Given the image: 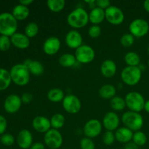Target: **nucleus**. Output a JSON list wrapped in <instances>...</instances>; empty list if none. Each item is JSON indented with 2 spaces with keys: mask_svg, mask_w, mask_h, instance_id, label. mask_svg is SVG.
Wrapping results in <instances>:
<instances>
[{
  "mask_svg": "<svg viewBox=\"0 0 149 149\" xmlns=\"http://www.w3.org/2000/svg\"><path fill=\"white\" fill-rule=\"evenodd\" d=\"M68 26L74 29H81L87 26L89 20V13L82 7H77L71 12L67 16Z\"/></svg>",
  "mask_w": 149,
  "mask_h": 149,
  "instance_id": "f257e3e1",
  "label": "nucleus"
},
{
  "mask_svg": "<svg viewBox=\"0 0 149 149\" xmlns=\"http://www.w3.org/2000/svg\"><path fill=\"white\" fill-rule=\"evenodd\" d=\"M12 81L17 86H25L30 81L31 74L27 67L23 63L13 65L10 70Z\"/></svg>",
  "mask_w": 149,
  "mask_h": 149,
  "instance_id": "f03ea898",
  "label": "nucleus"
},
{
  "mask_svg": "<svg viewBox=\"0 0 149 149\" xmlns=\"http://www.w3.org/2000/svg\"><path fill=\"white\" fill-rule=\"evenodd\" d=\"M17 20L12 13L0 14V34L11 37L17 32Z\"/></svg>",
  "mask_w": 149,
  "mask_h": 149,
  "instance_id": "7ed1b4c3",
  "label": "nucleus"
},
{
  "mask_svg": "<svg viewBox=\"0 0 149 149\" xmlns=\"http://www.w3.org/2000/svg\"><path fill=\"white\" fill-rule=\"evenodd\" d=\"M122 122L125 127L129 128L132 132L141 130L144 124L143 118L140 113L127 111L122 116Z\"/></svg>",
  "mask_w": 149,
  "mask_h": 149,
  "instance_id": "20e7f679",
  "label": "nucleus"
},
{
  "mask_svg": "<svg viewBox=\"0 0 149 149\" xmlns=\"http://www.w3.org/2000/svg\"><path fill=\"white\" fill-rule=\"evenodd\" d=\"M142 77V69L139 66H126L121 72L123 83L129 86H135L140 82Z\"/></svg>",
  "mask_w": 149,
  "mask_h": 149,
  "instance_id": "39448f33",
  "label": "nucleus"
},
{
  "mask_svg": "<svg viewBox=\"0 0 149 149\" xmlns=\"http://www.w3.org/2000/svg\"><path fill=\"white\" fill-rule=\"evenodd\" d=\"M125 100L126 106L131 111L140 113L144 110L146 100L143 96L138 92H130L126 95Z\"/></svg>",
  "mask_w": 149,
  "mask_h": 149,
  "instance_id": "423d86ee",
  "label": "nucleus"
},
{
  "mask_svg": "<svg viewBox=\"0 0 149 149\" xmlns=\"http://www.w3.org/2000/svg\"><path fill=\"white\" fill-rule=\"evenodd\" d=\"M74 55L78 63L81 64H88L94 61L95 52L91 46L82 45L75 49Z\"/></svg>",
  "mask_w": 149,
  "mask_h": 149,
  "instance_id": "0eeeda50",
  "label": "nucleus"
},
{
  "mask_svg": "<svg viewBox=\"0 0 149 149\" xmlns=\"http://www.w3.org/2000/svg\"><path fill=\"white\" fill-rule=\"evenodd\" d=\"M129 30L130 33L135 38H142L148 34L149 23L144 19H135L130 23Z\"/></svg>",
  "mask_w": 149,
  "mask_h": 149,
  "instance_id": "6e6552de",
  "label": "nucleus"
},
{
  "mask_svg": "<svg viewBox=\"0 0 149 149\" xmlns=\"http://www.w3.org/2000/svg\"><path fill=\"white\" fill-rule=\"evenodd\" d=\"M44 142L48 148L58 149L62 146L63 138L59 130L51 128L44 135Z\"/></svg>",
  "mask_w": 149,
  "mask_h": 149,
  "instance_id": "1a4fd4ad",
  "label": "nucleus"
},
{
  "mask_svg": "<svg viewBox=\"0 0 149 149\" xmlns=\"http://www.w3.org/2000/svg\"><path fill=\"white\" fill-rule=\"evenodd\" d=\"M106 20L110 24L113 26L121 25L125 20L124 12L119 7L116 6L111 5L108 9L105 10Z\"/></svg>",
  "mask_w": 149,
  "mask_h": 149,
  "instance_id": "9d476101",
  "label": "nucleus"
},
{
  "mask_svg": "<svg viewBox=\"0 0 149 149\" xmlns=\"http://www.w3.org/2000/svg\"><path fill=\"white\" fill-rule=\"evenodd\" d=\"M64 110L71 114H76L81 111V102L77 96L69 94L65 96L62 101Z\"/></svg>",
  "mask_w": 149,
  "mask_h": 149,
  "instance_id": "9b49d317",
  "label": "nucleus"
},
{
  "mask_svg": "<svg viewBox=\"0 0 149 149\" xmlns=\"http://www.w3.org/2000/svg\"><path fill=\"white\" fill-rule=\"evenodd\" d=\"M103 125L101 122L96 119H92L86 122L83 127V132L85 137L93 139L101 133Z\"/></svg>",
  "mask_w": 149,
  "mask_h": 149,
  "instance_id": "f8f14e48",
  "label": "nucleus"
},
{
  "mask_svg": "<svg viewBox=\"0 0 149 149\" xmlns=\"http://www.w3.org/2000/svg\"><path fill=\"white\" fill-rule=\"evenodd\" d=\"M21 97L15 94H12L7 96L4 102V109L8 113H15L20 110L22 106Z\"/></svg>",
  "mask_w": 149,
  "mask_h": 149,
  "instance_id": "ddd939ff",
  "label": "nucleus"
},
{
  "mask_svg": "<svg viewBox=\"0 0 149 149\" xmlns=\"http://www.w3.org/2000/svg\"><path fill=\"white\" fill-rule=\"evenodd\" d=\"M120 119L117 113L114 111H109L103 116L102 125L107 131H116L119 128Z\"/></svg>",
  "mask_w": 149,
  "mask_h": 149,
  "instance_id": "4468645a",
  "label": "nucleus"
},
{
  "mask_svg": "<svg viewBox=\"0 0 149 149\" xmlns=\"http://www.w3.org/2000/svg\"><path fill=\"white\" fill-rule=\"evenodd\" d=\"M61 47L60 39L56 36H50L45 41L43 44L44 52L47 55H54L58 52Z\"/></svg>",
  "mask_w": 149,
  "mask_h": 149,
  "instance_id": "2eb2a0df",
  "label": "nucleus"
},
{
  "mask_svg": "<svg viewBox=\"0 0 149 149\" xmlns=\"http://www.w3.org/2000/svg\"><path fill=\"white\" fill-rule=\"evenodd\" d=\"M65 42L68 47L71 49H77L83 45V38L78 31L73 29L66 33Z\"/></svg>",
  "mask_w": 149,
  "mask_h": 149,
  "instance_id": "dca6fc26",
  "label": "nucleus"
},
{
  "mask_svg": "<svg viewBox=\"0 0 149 149\" xmlns=\"http://www.w3.org/2000/svg\"><path fill=\"white\" fill-rule=\"evenodd\" d=\"M32 127L38 132L46 133L52 128L50 120L46 116H36L33 119L31 122Z\"/></svg>",
  "mask_w": 149,
  "mask_h": 149,
  "instance_id": "f3484780",
  "label": "nucleus"
},
{
  "mask_svg": "<svg viewBox=\"0 0 149 149\" xmlns=\"http://www.w3.org/2000/svg\"><path fill=\"white\" fill-rule=\"evenodd\" d=\"M33 135L29 130H22L17 135V144L22 149H30L33 144Z\"/></svg>",
  "mask_w": 149,
  "mask_h": 149,
  "instance_id": "a211bd4d",
  "label": "nucleus"
},
{
  "mask_svg": "<svg viewBox=\"0 0 149 149\" xmlns=\"http://www.w3.org/2000/svg\"><path fill=\"white\" fill-rule=\"evenodd\" d=\"M10 39L12 45L17 49H25L30 46V39L25 33L16 32L10 37Z\"/></svg>",
  "mask_w": 149,
  "mask_h": 149,
  "instance_id": "6ab92c4d",
  "label": "nucleus"
},
{
  "mask_svg": "<svg viewBox=\"0 0 149 149\" xmlns=\"http://www.w3.org/2000/svg\"><path fill=\"white\" fill-rule=\"evenodd\" d=\"M117 66L116 63L110 59L105 60L100 65V72L106 78H111L116 74Z\"/></svg>",
  "mask_w": 149,
  "mask_h": 149,
  "instance_id": "aec40b11",
  "label": "nucleus"
},
{
  "mask_svg": "<svg viewBox=\"0 0 149 149\" xmlns=\"http://www.w3.org/2000/svg\"><path fill=\"white\" fill-rule=\"evenodd\" d=\"M116 141L122 143H128L132 141L134 132L126 127H119L114 132Z\"/></svg>",
  "mask_w": 149,
  "mask_h": 149,
  "instance_id": "412c9836",
  "label": "nucleus"
},
{
  "mask_svg": "<svg viewBox=\"0 0 149 149\" xmlns=\"http://www.w3.org/2000/svg\"><path fill=\"white\" fill-rule=\"evenodd\" d=\"M23 64L27 67L30 74L33 76H36V77L41 76L45 71L44 65L39 61L27 59L24 61Z\"/></svg>",
  "mask_w": 149,
  "mask_h": 149,
  "instance_id": "4be33fe9",
  "label": "nucleus"
},
{
  "mask_svg": "<svg viewBox=\"0 0 149 149\" xmlns=\"http://www.w3.org/2000/svg\"><path fill=\"white\" fill-rule=\"evenodd\" d=\"M106 19L105 15V10L99 8V7H95L90 10L89 13V20L93 25H99L103 23V20Z\"/></svg>",
  "mask_w": 149,
  "mask_h": 149,
  "instance_id": "5701e85b",
  "label": "nucleus"
},
{
  "mask_svg": "<svg viewBox=\"0 0 149 149\" xmlns=\"http://www.w3.org/2000/svg\"><path fill=\"white\" fill-rule=\"evenodd\" d=\"M12 14L17 21L24 20L29 16L30 10H29V7H26V6L18 4L14 7Z\"/></svg>",
  "mask_w": 149,
  "mask_h": 149,
  "instance_id": "b1692460",
  "label": "nucleus"
},
{
  "mask_svg": "<svg viewBox=\"0 0 149 149\" xmlns=\"http://www.w3.org/2000/svg\"><path fill=\"white\" fill-rule=\"evenodd\" d=\"M116 88L112 84H104L99 90V95L105 100H111L116 96Z\"/></svg>",
  "mask_w": 149,
  "mask_h": 149,
  "instance_id": "393cba45",
  "label": "nucleus"
},
{
  "mask_svg": "<svg viewBox=\"0 0 149 149\" xmlns=\"http://www.w3.org/2000/svg\"><path fill=\"white\" fill-rule=\"evenodd\" d=\"M12 81L10 71L5 68H0V91H3L8 88Z\"/></svg>",
  "mask_w": 149,
  "mask_h": 149,
  "instance_id": "a878e982",
  "label": "nucleus"
},
{
  "mask_svg": "<svg viewBox=\"0 0 149 149\" xmlns=\"http://www.w3.org/2000/svg\"><path fill=\"white\" fill-rule=\"evenodd\" d=\"M59 63L61 66L65 68H71L75 66L77 61L75 55L71 53H64L59 58Z\"/></svg>",
  "mask_w": 149,
  "mask_h": 149,
  "instance_id": "bb28decb",
  "label": "nucleus"
},
{
  "mask_svg": "<svg viewBox=\"0 0 149 149\" xmlns=\"http://www.w3.org/2000/svg\"><path fill=\"white\" fill-rule=\"evenodd\" d=\"M47 98L52 103H59L62 102L65 97L64 92L60 88H52L47 93Z\"/></svg>",
  "mask_w": 149,
  "mask_h": 149,
  "instance_id": "cd10ccee",
  "label": "nucleus"
},
{
  "mask_svg": "<svg viewBox=\"0 0 149 149\" xmlns=\"http://www.w3.org/2000/svg\"><path fill=\"white\" fill-rule=\"evenodd\" d=\"M125 63L127 64V66H139L141 63V57L137 52H128L125 55Z\"/></svg>",
  "mask_w": 149,
  "mask_h": 149,
  "instance_id": "c85d7f7f",
  "label": "nucleus"
},
{
  "mask_svg": "<svg viewBox=\"0 0 149 149\" xmlns=\"http://www.w3.org/2000/svg\"><path fill=\"white\" fill-rule=\"evenodd\" d=\"M110 106L115 111H121L127 107L125 98L116 95L110 100Z\"/></svg>",
  "mask_w": 149,
  "mask_h": 149,
  "instance_id": "c756f323",
  "label": "nucleus"
},
{
  "mask_svg": "<svg viewBox=\"0 0 149 149\" xmlns=\"http://www.w3.org/2000/svg\"><path fill=\"white\" fill-rule=\"evenodd\" d=\"M49 120L52 129L58 130L64 126L65 122V119L62 113H55L50 118Z\"/></svg>",
  "mask_w": 149,
  "mask_h": 149,
  "instance_id": "7c9ffc66",
  "label": "nucleus"
},
{
  "mask_svg": "<svg viewBox=\"0 0 149 149\" xmlns=\"http://www.w3.org/2000/svg\"><path fill=\"white\" fill-rule=\"evenodd\" d=\"M47 5L52 13H60L65 7V0H48Z\"/></svg>",
  "mask_w": 149,
  "mask_h": 149,
  "instance_id": "2f4dec72",
  "label": "nucleus"
},
{
  "mask_svg": "<svg viewBox=\"0 0 149 149\" xmlns=\"http://www.w3.org/2000/svg\"><path fill=\"white\" fill-rule=\"evenodd\" d=\"M39 27L35 22H31L26 25L24 29V33L29 38H33L39 33Z\"/></svg>",
  "mask_w": 149,
  "mask_h": 149,
  "instance_id": "473e14b6",
  "label": "nucleus"
},
{
  "mask_svg": "<svg viewBox=\"0 0 149 149\" xmlns=\"http://www.w3.org/2000/svg\"><path fill=\"white\" fill-rule=\"evenodd\" d=\"M146 135L142 131H137L133 134V138H132V142L138 146H143L147 143Z\"/></svg>",
  "mask_w": 149,
  "mask_h": 149,
  "instance_id": "72a5a7b5",
  "label": "nucleus"
},
{
  "mask_svg": "<svg viewBox=\"0 0 149 149\" xmlns=\"http://www.w3.org/2000/svg\"><path fill=\"white\" fill-rule=\"evenodd\" d=\"M135 42V37L130 33H125L120 39V43L124 47H130Z\"/></svg>",
  "mask_w": 149,
  "mask_h": 149,
  "instance_id": "f704fd0d",
  "label": "nucleus"
},
{
  "mask_svg": "<svg viewBox=\"0 0 149 149\" xmlns=\"http://www.w3.org/2000/svg\"><path fill=\"white\" fill-rule=\"evenodd\" d=\"M11 39L10 37L7 36H0V51L1 52H6L11 47Z\"/></svg>",
  "mask_w": 149,
  "mask_h": 149,
  "instance_id": "c9c22d12",
  "label": "nucleus"
},
{
  "mask_svg": "<svg viewBox=\"0 0 149 149\" xmlns=\"http://www.w3.org/2000/svg\"><path fill=\"white\" fill-rule=\"evenodd\" d=\"M80 148L81 149H95V144L91 138L84 137L80 141Z\"/></svg>",
  "mask_w": 149,
  "mask_h": 149,
  "instance_id": "e433bc0d",
  "label": "nucleus"
},
{
  "mask_svg": "<svg viewBox=\"0 0 149 149\" xmlns=\"http://www.w3.org/2000/svg\"><path fill=\"white\" fill-rule=\"evenodd\" d=\"M116 141L115 134L111 131H106L103 135V142L105 145L111 146Z\"/></svg>",
  "mask_w": 149,
  "mask_h": 149,
  "instance_id": "4c0bfd02",
  "label": "nucleus"
},
{
  "mask_svg": "<svg viewBox=\"0 0 149 149\" xmlns=\"http://www.w3.org/2000/svg\"><path fill=\"white\" fill-rule=\"evenodd\" d=\"M0 141L5 146H11L15 143V138L10 133H4L1 135Z\"/></svg>",
  "mask_w": 149,
  "mask_h": 149,
  "instance_id": "58836bf2",
  "label": "nucleus"
},
{
  "mask_svg": "<svg viewBox=\"0 0 149 149\" xmlns=\"http://www.w3.org/2000/svg\"><path fill=\"white\" fill-rule=\"evenodd\" d=\"M101 34V28L99 25H92L88 29V35L93 39L98 38Z\"/></svg>",
  "mask_w": 149,
  "mask_h": 149,
  "instance_id": "ea45409f",
  "label": "nucleus"
},
{
  "mask_svg": "<svg viewBox=\"0 0 149 149\" xmlns=\"http://www.w3.org/2000/svg\"><path fill=\"white\" fill-rule=\"evenodd\" d=\"M7 127V121L2 115H0V135L4 134Z\"/></svg>",
  "mask_w": 149,
  "mask_h": 149,
  "instance_id": "a19ab883",
  "label": "nucleus"
},
{
  "mask_svg": "<svg viewBox=\"0 0 149 149\" xmlns=\"http://www.w3.org/2000/svg\"><path fill=\"white\" fill-rule=\"evenodd\" d=\"M96 6L102 10H106L111 6V2L109 0H96Z\"/></svg>",
  "mask_w": 149,
  "mask_h": 149,
  "instance_id": "79ce46f5",
  "label": "nucleus"
},
{
  "mask_svg": "<svg viewBox=\"0 0 149 149\" xmlns=\"http://www.w3.org/2000/svg\"><path fill=\"white\" fill-rule=\"evenodd\" d=\"M20 97H21L23 103H25V104H29L33 100V95L30 93H24L20 96Z\"/></svg>",
  "mask_w": 149,
  "mask_h": 149,
  "instance_id": "37998d69",
  "label": "nucleus"
},
{
  "mask_svg": "<svg viewBox=\"0 0 149 149\" xmlns=\"http://www.w3.org/2000/svg\"><path fill=\"white\" fill-rule=\"evenodd\" d=\"M30 149H45V145L41 142L33 143Z\"/></svg>",
  "mask_w": 149,
  "mask_h": 149,
  "instance_id": "c03bdc74",
  "label": "nucleus"
},
{
  "mask_svg": "<svg viewBox=\"0 0 149 149\" xmlns=\"http://www.w3.org/2000/svg\"><path fill=\"white\" fill-rule=\"evenodd\" d=\"M124 149H138V146L135 145L133 142H130L125 145Z\"/></svg>",
  "mask_w": 149,
  "mask_h": 149,
  "instance_id": "a18cd8bd",
  "label": "nucleus"
},
{
  "mask_svg": "<svg viewBox=\"0 0 149 149\" xmlns=\"http://www.w3.org/2000/svg\"><path fill=\"white\" fill-rule=\"evenodd\" d=\"M33 2V0H20V1H19V4L26 6V7H29V6L30 5V4H31Z\"/></svg>",
  "mask_w": 149,
  "mask_h": 149,
  "instance_id": "49530a36",
  "label": "nucleus"
},
{
  "mask_svg": "<svg viewBox=\"0 0 149 149\" xmlns=\"http://www.w3.org/2000/svg\"><path fill=\"white\" fill-rule=\"evenodd\" d=\"M85 2L87 3V4H89V6H90V7L92 9L95 8V7H96L97 6H96V0H90V1H85Z\"/></svg>",
  "mask_w": 149,
  "mask_h": 149,
  "instance_id": "de8ad7c7",
  "label": "nucleus"
},
{
  "mask_svg": "<svg viewBox=\"0 0 149 149\" xmlns=\"http://www.w3.org/2000/svg\"><path fill=\"white\" fill-rule=\"evenodd\" d=\"M143 7L146 12L149 13V0H146L143 2Z\"/></svg>",
  "mask_w": 149,
  "mask_h": 149,
  "instance_id": "09e8293b",
  "label": "nucleus"
},
{
  "mask_svg": "<svg viewBox=\"0 0 149 149\" xmlns=\"http://www.w3.org/2000/svg\"><path fill=\"white\" fill-rule=\"evenodd\" d=\"M144 110L149 113V100L146 101L145 106H144Z\"/></svg>",
  "mask_w": 149,
  "mask_h": 149,
  "instance_id": "8fccbe9b",
  "label": "nucleus"
},
{
  "mask_svg": "<svg viewBox=\"0 0 149 149\" xmlns=\"http://www.w3.org/2000/svg\"><path fill=\"white\" fill-rule=\"evenodd\" d=\"M147 51H148V55H149V46H148V49H147Z\"/></svg>",
  "mask_w": 149,
  "mask_h": 149,
  "instance_id": "3c124183",
  "label": "nucleus"
},
{
  "mask_svg": "<svg viewBox=\"0 0 149 149\" xmlns=\"http://www.w3.org/2000/svg\"><path fill=\"white\" fill-rule=\"evenodd\" d=\"M148 68H149V60H148Z\"/></svg>",
  "mask_w": 149,
  "mask_h": 149,
  "instance_id": "603ef678",
  "label": "nucleus"
},
{
  "mask_svg": "<svg viewBox=\"0 0 149 149\" xmlns=\"http://www.w3.org/2000/svg\"><path fill=\"white\" fill-rule=\"evenodd\" d=\"M66 149H71V148H66Z\"/></svg>",
  "mask_w": 149,
  "mask_h": 149,
  "instance_id": "864d4df0",
  "label": "nucleus"
},
{
  "mask_svg": "<svg viewBox=\"0 0 149 149\" xmlns=\"http://www.w3.org/2000/svg\"><path fill=\"white\" fill-rule=\"evenodd\" d=\"M49 149H52V148H49Z\"/></svg>",
  "mask_w": 149,
  "mask_h": 149,
  "instance_id": "5fc2aeb1",
  "label": "nucleus"
}]
</instances>
